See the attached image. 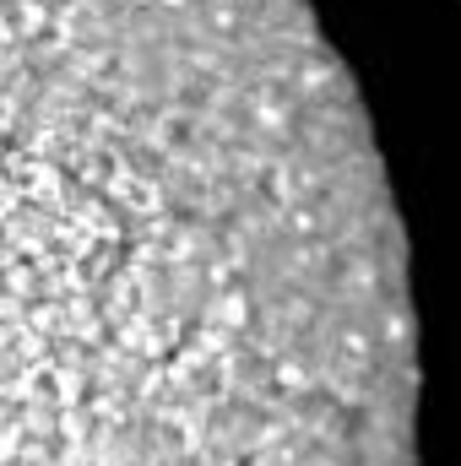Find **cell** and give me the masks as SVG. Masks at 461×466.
Listing matches in <instances>:
<instances>
[{
  "mask_svg": "<svg viewBox=\"0 0 461 466\" xmlns=\"http://www.w3.org/2000/svg\"><path fill=\"white\" fill-rule=\"evenodd\" d=\"M418 337L310 0H0V466H413Z\"/></svg>",
  "mask_w": 461,
  "mask_h": 466,
  "instance_id": "6da1fadb",
  "label": "cell"
}]
</instances>
